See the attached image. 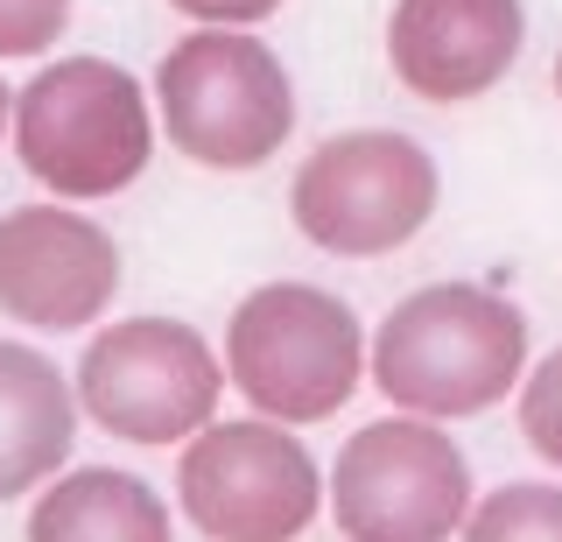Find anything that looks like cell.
Listing matches in <instances>:
<instances>
[{
	"instance_id": "cell-3",
	"label": "cell",
	"mask_w": 562,
	"mask_h": 542,
	"mask_svg": "<svg viewBox=\"0 0 562 542\" xmlns=\"http://www.w3.org/2000/svg\"><path fill=\"white\" fill-rule=\"evenodd\" d=\"M155 128L198 169H246L274 163L295 134V78L254 29H190L162 49L148 78Z\"/></svg>"
},
{
	"instance_id": "cell-8",
	"label": "cell",
	"mask_w": 562,
	"mask_h": 542,
	"mask_svg": "<svg viewBox=\"0 0 562 542\" xmlns=\"http://www.w3.org/2000/svg\"><path fill=\"white\" fill-rule=\"evenodd\" d=\"M176 515L204 542H295L324 515V465L303 430L274 416H211L198 436H183Z\"/></svg>"
},
{
	"instance_id": "cell-2",
	"label": "cell",
	"mask_w": 562,
	"mask_h": 542,
	"mask_svg": "<svg viewBox=\"0 0 562 542\" xmlns=\"http://www.w3.org/2000/svg\"><path fill=\"white\" fill-rule=\"evenodd\" d=\"M155 99L113 57H57L43 64L8 113V148L49 198L99 204L148 177L155 163Z\"/></svg>"
},
{
	"instance_id": "cell-7",
	"label": "cell",
	"mask_w": 562,
	"mask_h": 542,
	"mask_svg": "<svg viewBox=\"0 0 562 542\" xmlns=\"http://www.w3.org/2000/svg\"><path fill=\"white\" fill-rule=\"evenodd\" d=\"M471 500V458L450 423L408 409L359 423L324 472V515L345 542H457Z\"/></svg>"
},
{
	"instance_id": "cell-5",
	"label": "cell",
	"mask_w": 562,
	"mask_h": 542,
	"mask_svg": "<svg viewBox=\"0 0 562 542\" xmlns=\"http://www.w3.org/2000/svg\"><path fill=\"white\" fill-rule=\"evenodd\" d=\"M78 416L99 423L120 444L169 451L183 436H198L225 401V360L190 318H113L85 339L78 353Z\"/></svg>"
},
{
	"instance_id": "cell-9",
	"label": "cell",
	"mask_w": 562,
	"mask_h": 542,
	"mask_svg": "<svg viewBox=\"0 0 562 542\" xmlns=\"http://www.w3.org/2000/svg\"><path fill=\"white\" fill-rule=\"evenodd\" d=\"M127 261L120 240L70 198L0 212V318L22 331H92L113 310Z\"/></svg>"
},
{
	"instance_id": "cell-13",
	"label": "cell",
	"mask_w": 562,
	"mask_h": 542,
	"mask_svg": "<svg viewBox=\"0 0 562 542\" xmlns=\"http://www.w3.org/2000/svg\"><path fill=\"white\" fill-rule=\"evenodd\" d=\"M457 542H562V486L555 479H506L471 500Z\"/></svg>"
},
{
	"instance_id": "cell-18",
	"label": "cell",
	"mask_w": 562,
	"mask_h": 542,
	"mask_svg": "<svg viewBox=\"0 0 562 542\" xmlns=\"http://www.w3.org/2000/svg\"><path fill=\"white\" fill-rule=\"evenodd\" d=\"M555 99H562V49H555Z\"/></svg>"
},
{
	"instance_id": "cell-12",
	"label": "cell",
	"mask_w": 562,
	"mask_h": 542,
	"mask_svg": "<svg viewBox=\"0 0 562 542\" xmlns=\"http://www.w3.org/2000/svg\"><path fill=\"white\" fill-rule=\"evenodd\" d=\"M29 542H176L169 500L140 472L64 465L29 494Z\"/></svg>"
},
{
	"instance_id": "cell-15",
	"label": "cell",
	"mask_w": 562,
	"mask_h": 542,
	"mask_svg": "<svg viewBox=\"0 0 562 542\" xmlns=\"http://www.w3.org/2000/svg\"><path fill=\"white\" fill-rule=\"evenodd\" d=\"M70 8L78 0H0V64L49 57L57 36L70 29Z\"/></svg>"
},
{
	"instance_id": "cell-6",
	"label": "cell",
	"mask_w": 562,
	"mask_h": 542,
	"mask_svg": "<svg viewBox=\"0 0 562 542\" xmlns=\"http://www.w3.org/2000/svg\"><path fill=\"white\" fill-rule=\"evenodd\" d=\"M443 204L436 155L401 128H351L303 155L289 184V219L316 254L380 261L408 247Z\"/></svg>"
},
{
	"instance_id": "cell-1",
	"label": "cell",
	"mask_w": 562,
	"mask_h": 542,
	"mask_svg": "<svg viewBox=\"0 0 562 542\" xmlns=\"http://www.w3.org/2000/svg\"><path fill=\"white\" fill-rule=\"evenodd\" d=\"M527 374V310L485 283H429L401 296L366 331V380L386 409L429 416V423H471L499 409Z\"/></svg>"
},
{
	"instance_id": "cell-4",
	"label": "cell",
	"mask_w": 562,
	"mask_h": 542,
	"mask_svg": "<svg viewBox=\"0 0 562 542\" xmlns=\"http://www.w3.org/2000/svg\"><path fill=\"white\" fill-rule=\"evenodd\" d=\"M225 388L254 416L303 430L366 388V324L316 283H260L225 318Z\"/></svg>"
},
{
	"instance_id": "cell-11",
	"label": "cell",
	"mask_w": 562,
	"mask_h": 542,
	"mask_svg": "<svg viewBox=\"0 0 562 542\" xmlns=\"http://www.w3.org/2000/svg\"><path fill=\"white\" fill-rule=\"evenodd\" d=\"M78 423V388L64 366L22 339H0V500H29L43 479H57Z\"/></svg>"
},
{
	"instance_id": "cell-16",
	"label": "cell",
	"mask_w": 562,
	"mask_h": 542,
	"mask_svg": "<svg viewBox=\"0 0 562 542\" xmlns=\"http://www.w3.org/2000/svg\"><path fill=\"white\" fill-rule=\"evenodd\" d=\"M190 29H260L281 14V0H169Z\"/></svg>"
},
{
	"instance_id": "cell-17",
	"label": "cell",
	"mask_w": 562,
	"mask_h": 542,
	"mask_svg": "<svg viewBox=\"0 0 562 542\" xmlns=\"http://www.w3.org/2000/svg\"><path fill=\"white\" fill-rule=\"evenodd\" d=\"M8 113H14V85H0V148H8Z\"/></svg>"
},
{
	"instance_id": "cell-14",
	"label": "cell",
	"mask_w": 562,
	"mask_h": 542,
	"mask_svg": "<svg viewBox=\"0 0 562 542\" xmlns=\"http://www.w3.org/2000/svg\"><path fill=\"white\" fill-rule=\"evenodd\" d=\"M514 395H520V436L535 444L541 465L562 472V345L549 360H527V374H520Z\"/></svg>"
},
{
	"instance_id": "cell-10",
	"label": "cell",
	"mask_w": 562,
	"mask_h": 542,
	"mask_svg": "<svg viewBox=\"0 0 562 542\" xmlns=\"http://www.w3.org/2000/svg\"><path fill=\"white\" fill-rule=\"evenodd\" d=\"M527 49L520 0H394L386 14V71L422 107H471Z\"/></svg>"
}]
</instances>
